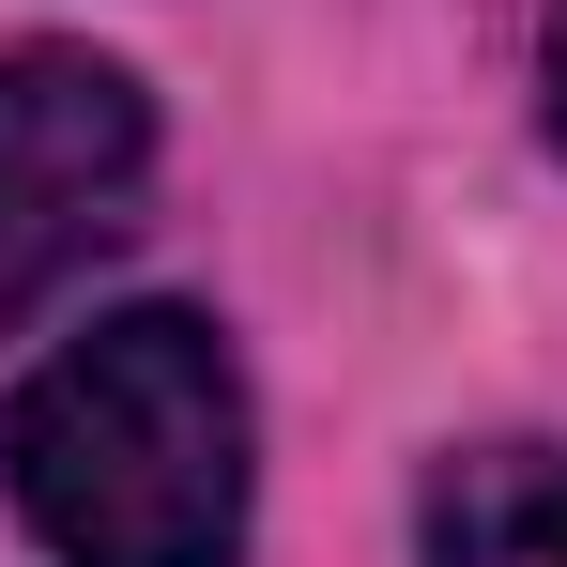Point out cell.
<instances>
[{"instance_id": "3", "label": "cell", "mask_w": 567, "mask_h": 567, "mask_svg": "<svg viewBox=\"0 0 567 567\" xmlns=\"http://www.w3.org/2000/svg\"><path fill=\"white\" fill-rule=\"evenodd\" d=\"M430 567H567V445H475L430 475Z\"/></svg>"}, {"instance_id": "4", "label": "cell", "mask_w": 567, "mask_h": 567, "mask_svg": "<svg viewBox=\"0 0 567 567\" xmlns=\"http://www.w3.org/2000/svg\"><path fill=\"white\" fill-rule=\"evenodd\" d=\"M537 78H553V138H567V0H553V62Z\"/></svg>"}, {"instance_id": "1", "label": "cell", "mask_w": 567, "mask_h": 567, "mask_svg": "<svg viewBox=\"0 0 567 567\" xmlns=\"http://www.w3.org/2000/svg\"><path fill=\"white\" fill-rule=\"evenodd\" d=\"M0 491L47 537V567H246L261 430L230 338L199 307L78 322L0 414Z\"/></svg>"}, {"instance_id": "2", "label": "cell", "mask_w": 567, "mask_h": 567, "mask_svg": "<svg viewBox=\"0 0 567 567\" xmlns=\"http://www.w3.org/2000/svg\"><path fill=\"white\" fill-rule=\"evenodd\" d=\"M154 93L93 47H0V338L138 215Z\"/></svg>"}]
</instances>
